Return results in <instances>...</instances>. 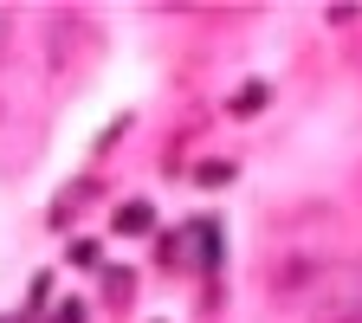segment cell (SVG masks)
<instances>
[{
	"label": "cell",
	"mask_w": 362,
	"mask_h": 323,
	"mask_svg": "<svg viewBox=\"0 0 362 323\" xmlns=\"http://www.w3.org/2000/svg\"><path fill=\"white\" fill-rule=\"evenodd\" d=\"M304 323H362V271H330L304 298Z\"/></svg>",
	"instance_id": "6da1fadb"
},
{
	"label": "cell",
	"mask_w": 362,
	"mask_h": 323,
	"mask_svg": "<svg viewBox=\"0 0 362 323\" xmlns=\"http://www.w3.org/2000/svg\"><path fill=\"white\" fill-rule=\"evenodd\" d=\"M156 226V213H149V201H129L123 213H117V233H149Z\"/></svg>",
	"instance_id": "7a4b0ae2"
},
{
	"label": "cell",
	"mask_w": 362,
	"mask_h": 323,
	"mask_svg": "<svg viewBox=\"0 0 362 323\" xmlns=\"http://www.w3.org/2000/svg\"><path fill=\"white\" fill-rule=\"evenodd\" d=\"M259 104H265V84H246V90H240V104H233V110H259Z\"/></svg>",
	"instance_id": "3957f363"
}]
</instances>
